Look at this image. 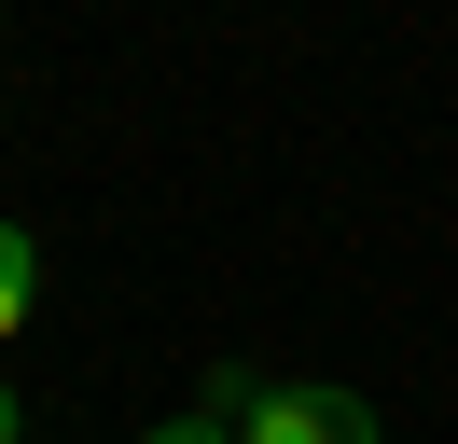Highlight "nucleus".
Instances as JSON below:
<instances>
[{"label":"nucleus","instance_id":"obj_1","mask_svg":"<svg viewBox=\"0 0 458 444\" xmlns=\"http://www.w3.org/2000/svg\"><path fill=\"white\" fill-rule=\"evenodd\" d=\"M236 444H375V403L361 388H306V375H264L236 403Z\"/></svg>","mask_w":458,"mask_h":444},{"label":"nucleus","instance_id":"obj_2","mask_svg":"<svg viewBox=\"0 0 458 444\" xmlns=\"http://www.w3.org/2000/svg\"><path fill=\"white\" fill-rule=\"evenodd\" d=\"M29 305H42V236L0 222V333H29Z\"/></svg>","mask_w":458,"mask_h":444},{"label":"nucleus","instance_id":"obj_3","mask_svg":"<svg viewBox=\"0 0 458 444\" xmlns=\"http://www.w3.org/2000/svg\"><path fill=\"white\" fill-rule=\"evenodd\" d=\"M140 444H236V431H223V416H153Z\"/></svg>","mask_w":458,"mask_h":444},{"label":"nucleus","instance_id":"obj_4","mask_svg":"<svg viewBox=\"0 0 458 444\" xmlns=\"http://www.w3.org/2000/svg\"><path fill=\"white\" fill-rule=\"evenodd\" d=\"M0 444H14V388H0Z\"/></svg>","mask_w":458,"mask_h":444}]
</instances>
